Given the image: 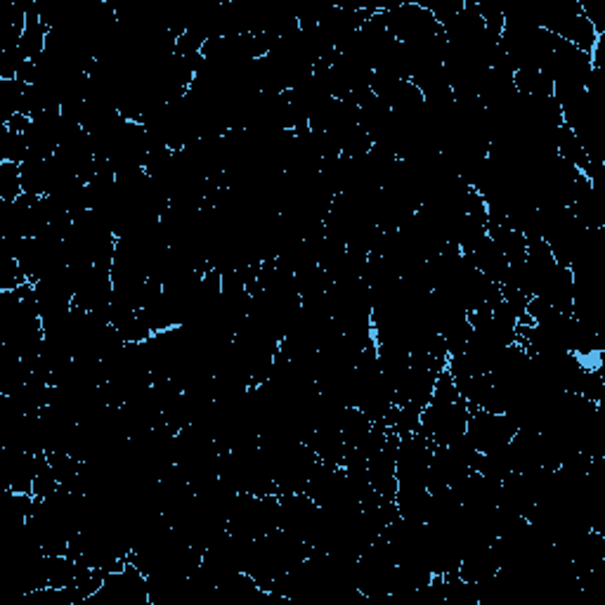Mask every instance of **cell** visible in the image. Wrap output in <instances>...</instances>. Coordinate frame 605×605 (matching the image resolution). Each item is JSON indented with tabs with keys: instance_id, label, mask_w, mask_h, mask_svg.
<instances>
[{
	"instance_id": "obj_1",
	"label": "cell",
	"mask_w": 605,
	"mask_h": 605,
	"mask_svg": "<svg viewBox=\"0 0 605 605\" xmlns=\"http://www.w3.org/2000/svg\"><path fill=\"white\" fill-rule=\"evenodd\" d=\"M518 421L511 414L485 412V409H471L466 426V438L480 454L499 450L509 445L518 433Z\"/></svg>"
},
{
	"instance_id": "obj_2",
	"label": "cell",
	"mask_w": 605,
	"mask_h": 605,
	"mask_svg": "<svg viewBox=\"0 0 605 605\" xmlns=\"http://www.w3.org/2000/svg\"><path fill=\"white\" fill-rule=\"evenodd\" d=\"M22 194V166L12 164V161H0V201L3 204H15Z\"/></svg>"
}]
</instances>
